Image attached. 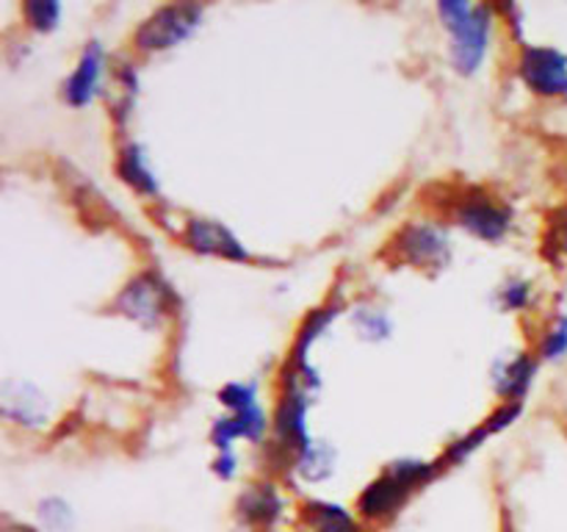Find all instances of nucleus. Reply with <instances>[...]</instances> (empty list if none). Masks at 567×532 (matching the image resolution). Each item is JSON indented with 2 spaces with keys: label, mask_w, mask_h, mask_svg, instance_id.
<instances>
[{
  "label": "nucleus",
  "mask_w": 567,
  "mask_h": 532,
  "mask_svg": "<svg viewBox=\"0 0 567 532\" xmlns=\"http://www.w3.org/2000/svg\"><path fill=\"white\" fill-rule=\"evenodd\" d=\"M100 78H103V48H100V42H89L78 59V66L64 83L66 103L75 105V109L92 103L100 89Z\"/></svg>",
  "instance_id": "nucleus-10"
},
{
  "label": "nucleus",
  "mask_w": 567,
  "mask_h": 532,
  "mask_svg": "<svg viewBox=\"0 0 567 532\" xmlns=\"http://www.w3.org/2000/svg\"><path fill=\"white\" fill-rule=\"evenodd\" d=\"M214 471L221 477V480H230V477L236 474V454H233V449L230 452H219V458H216L214 463Z\"/></svg>",
  "instance_id": "nucleus-25"
},
{
  "label": "nucleus",
  "mask_w": 567,
  "mask_h": 532,
  "mask_svg": "<svg viewBox=\"0 0 567 532\" xmlns=\"http://www.w3.org/2000/svg\"><path fill=\"white\" fill-rule=\"evenodd\" d=\"M39 519L48 530L53 532H66L72 526V513H70V504L61 502V499H44L39 504Z\"/></svg>",
  "instance_id": "nucleus-21"
},
{
  "label": "nucleus",
  "mask_w": 567,
  "mask_h": 532,
  "mask_svg": "<svg viewBox=\"0 0 567 532\" xmlns=\"http://www.w3.org/2000/svg\"><path fill=\"white\" fill-rule=\"evenodd\" d=\"M293 469H297V474H302L305 480L310 482L327 480V477L332 474V469H336V452H332L327 443L313 441L308 449H302V452L297 454Z\"/></svg>",
  "instance_id": "nucleus-16"
},
{
  "label": "nucleus",
  "mask_w": 567,
  "mask_h": 532,
  "mask_svg": "<svg viewBox=\"0 0 567 532\" xmlns=\"http://www.w3.org/2000/svg\"><path fill=\"white\" fill-rule=\"evenodd\" d=\"M413 491L415 488L408 480H402L396 471L385 469V474L377 477L374 482L363 488L358 499V510L363 519H388L408 502Z\"/></svg>",
  "instance_id": "nucleus-8"
},
{
  "label": "nucleus",
  "mask_w": 567,
  "mask_h": 532,
  "mask_svg": "<svg viewBox=\"0 0 567 532\" xmlns=\"http://www.w3.org/2000/svg\"><path fill=\"white\" fill-rule=\"evenodd\" d=\"M491 6H471L460 3V0H443L437 3V14L446 22V28L452 31L454 44H452V59L463 75L476 72V66L482 64L487 53V39H491Z\"/></svg>",
  "instance_id": "nucleus-1"
},
{
  "label": "nucleus",
  "mask_w": 567,
  "mask_h": 532,
  "mask_svg": "<svg viewBox=\"0 0 567 532\" xmlns=\"http://www.w3.org/2000/svg\"><path fill=\"white\" fill-rule=\"evenodd\" d=\"M546 247L551 258H557L559 253H567V208H559L551 216V225H548Z\"/></svg>",
  "instance_id": "nucleus-23"
},
{
  "label": "nucleus",
  "mask_w": 567,
  "mask_h": 532,
  "mask_svg": "<svg viewBox=\"0 0 567 532\" xmlns=\"http://www.w3.org/2000/svg\"><path fill=\"white\" fill-rule=\"evenodd\" d=\"M302 521L313 532H360V521L336 502H308Z\"/></svg>",
  "instance_id": "nucleus-14"
},
{
  "label": "nucleus",
  "mask_w": 567,
  "mask_h": 532,
  "mask_svg": "<svg viewBox=\"0 0 567 532\" xmlns=\"http://www.w3.org/2000/svg\"><path fill=\"white\" fill-rule=\"evenodd\" d=\"M354 325H358L360 336L371 338V341L385 338L391 332V319H388V314L382 308H360L354 314Z\"/></svg>",
  "instance_id": "nucleus-19"
},
{
  "label": "nucleus",
  "mask_w": 567,
  "mask_h": 532,
  "mask_svg": "<svg viewBox=\"0 0 567 532\" xmlns=\"http://www.w3.org/2000/svg\"><path fill=\"white\" fill-rule=\"evenodd\" d=\"M172 305H175V297H172L169 286L155 272H142V275H136L122 288L114 303V310L125 314L127 319L138 321V325L153 327L164 321Z\"/></svg>",
  "instance_id": "nucleus-3"
},
{
  "label": "nucleus",
  "mask_w": 567,
  "mask_h": 532,
  "mask_svg": "<svg viewBox=\"0 0 567 532\" xmlns=\"http://www.w3.org/2000/svg\"><path fill=\"white\" fill-rule=\"evenodd\" d=\"M567 352V316H559L557 325L546 332L540 344L543 358H563Z\"/></svg>",
  "instance_id": "nucleus-22"
},
{
  "label": "nucleus",
  "mask_w": 567,
  "mask_h": 532,
  "mask_svg": "<svg viewBox=\"0 0 567 532\" xmlns=\"http://www.w3.org/2000/svg\"><path fill=\"white\" fill-rule=\"evenodd\" d=\"M199 20H203V9L197 3L161 6L136 28L133 42H136L138 50H147V53L169 50L177 42H183L199 25Z\"/></svg>",
  "instance_id": "nucleus-2"
},
{
  "label": "nucleus",
  "mask_w": 567,
  "mask_h": 532,
  "mask_svg": "<svg viewBox=\"0 0 567 532\" xmlns=\"http://www.w3.org/2000/svg\"><path fill=\"white\" fill-rule=\"evenodd\" d=\"M264 432H266V413L260 405H252V408L225 416V419H216L214 427H210V441H214V447L219 449V452H230L236 438L260 441Z\"/></svg>",
  "instance_id": "nucleus-11"
},
{
  "label": "nucleus",
  "mask_w": 567,
  "mask_h": 532,
  "mask_svg": "<svg viewBox=\"0 0 567 532\" xmlns=\"http://www.w3.org/2000/svg\"><path fill=\"white\" fill-rule=\"evenodd\" d=\"M9 532H33L31 526H14V530H9Z\"/></svg>",
  "instance_id": "nucleus-26"
},
{
  "label": "nucleus",
  "mask_w": 567,
  "mask_h": 532,
  "mask_svg": "<svg viewBox=\"0 0 567 532\" xmlns=\"http://www.w3.org/2000/svg\"><path fill=\"white\" fill-rule=\"evenodd\" d=\"M502 303L504 308H524V305L529 303V283L509 280L507 286L502 288Z\"/></svg>",
  "instance_id": "nucleus-24"
},
{
  "label": "nucleus",
  "mask_w": 567,
  "mask_h": 532,
  "mask_svg": "<svg viewBox=\"0 0 567 532\" xmlns=\"http://www.w3.org/2000/svg\"><path fill=\"white\" fill-rule=\"evenodd\" d=\"M509 219H513L509 208L493 203L487 194H480V192L471 194V197H465L463 203L457 205L460 225H463L465 231L474 233V236L487 238V242L502 238L504 233L509 231Z\"/></svg>",
  "instance_id": "nucleus-6"
},
{
  "label": "nucleus",
  "mask_w": 567,
  "mask_h": 532,
  "mask_svg": "<svg viewBox=\"0 0 567 532\" xmlns=\"http://www.w3.org/2000/svg\"><path fill=\"white\" fill-rule=\"evenodd\" d=\"M520 75L537 94H567V53L532 44L520 53Z\"/></svg>",
  "instance_id": "nucleus-5"
},
{
  "label": "nucleus",
  "mask_w": 567,
  "mask_h": 532,
  "mask_svg": "<svg viewBox=\"0 0 567 532\" xmlns=\"http://www.w3.org/2000/svg\"><path fill=\"white\" fill-rule=\"evenodd\" d=\"M219 402L227 405L233 413H238V410H247L252 405H258V391H255L252 382H227L219 391Z\"/></svg>",
  "instance_id": "nucleus-20"
},
{
  "label": "nucleus",
  "mask_w": 567,
  "mask_h": 532,
  "mask_svg": "<svg viewBox=\"0 0 567 532\" xmlns=\"http://www.w3.org/2000/svg\"><path fill=\"white\" fill-rule=\"evenodd\" d=\"M183 242L192 249L205 255H221V258L230 260H247L249 253L244 249V244L227 231L221 222L205 219V216H192L186 222V231H183Z\"/></svg>",
  "instance_id": "nucleus-7"
},
{
  "label": "nucleus",
  "mask_w": 567,
  "mask_h": 532,
  "mask_svg": "<svg viewBox=\"0 0 567 532\" xmlns=\"http://www.w3.org/2000/svg\"><path fill=\"white\" fill-rule=\"evenodd\" d=\"M22 14H25L28 25L37 28V31H53L55 22H59L61 6L55 0H28L22 6Z\"/></svg>",
  "instance_id": "nucleus-18"
},
{
  "label": "nucleus",
  "mask_w": 567,
  "mask_h": 532,
  "mask_svg": "<svg viewBox=\"0 0 567 532\" xmlns=\"http://www.w3.org/2000/svg\"><path fill=\"white\" fill-rule=\"evenodd\" d=\"M336 316H338V305H332V308L313 310V314H310L308 319H305L302 330H299V336H297V347H293V360H291L293 366L305 364V349H308V344H313L316 338H319V332L324 330V327L330 325V321L336 319Z\"/></svg>",
  "instance_id": "nucleus-17"
},
{
  "label": "nucleus",
  "mask_w": 567,
  "mask_h": 532,
  "mask_svg": "<svg viewBox=\"0 0 567 532\" xmlns=\"http://www.w3.org/2000/svg\"><path fill=\"white\" fill-rule=\"evenodd\" d=\"M3 416L14 424L39 427L48 419V402L42 393L28 382H6L3 386Z\"/></svg>",
  "instance_id": "nucleus-12"
},
{
  "label": "nucleus",
  "mask_w": 567,
  "mask_h": 532,
  "mask_svg": "<svg viewBox=\"0 0 567 532\" xmlns=\"http://www.w3.org/2000/svg\"><path fill=\"white\" fill-rule=\"evenodd\" d=\"M393 249L410 266H443L449 260V236L435 225L410 222L396 233Z\"/></svg>",
  "instance_id": "nucleus-4"
},
{
  "label": "nucleus",
  "mask_w": 567,
  "mask_h": 532,
  "mask_svg": "<svg viewBox=\"0 0 567 532\" xmlns=\"http://www.w3.org/2000/svg\"><path fill=\"white\" fill-rule=\"evenodd\" d=\"M535 377V360L529 355H513L496 364V391L507 397V402H520L529 391Z\"/></svg>",
  "instance_id": "nucleus-13"
},
{
  "label": "nucleus",
  "mask_w": 567,
  "mask_h": 532,
  "mask_svg": "<svg viewBox=\"0 0 567 532\" xmlns=\"http://www.w3.org/2000/svg\"><path fill=\"white\" fill-rule=\"evenodd\" d=\"M282 515V499L275 485L260 482V485H249L247 491L238 497V519L247 526L258 532H271Z\"/></svg>",
  "instance_id": "nucleus-9"
},
{
  "label": "nucleus",
  "mask_w": 567,
  "mask_h": 532,
  "mask_svg": "<svg viewBox=\"0 0 567 532\" xmlns=\"http://www.w3.org/2000/svg\"><path fill=\"white\" fill-rule=\"evenodd\" d=\"M116 170H120L122 181H125L127 186L136 188V192L158 194V181H155L153 170H150L147 164V155H144V150L138 147V144H127V147L122 150Z\"/></svg>",
  "instance_id": "nucleus-15"
}]
</instances>
